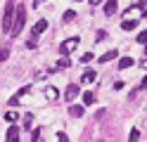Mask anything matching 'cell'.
<instances>
[{
    "instance_id": "1",
    "label": "cell",
    "mask_w": 147,
    "mask_h": 142,
    "mask_svg": "<svg viewBox=\"0 0 147 142\" xmlns=\"http://www.w3.org/2000/svg\"><path fill=\"white\" fill-rule=\"evenodd\" d=\"M24 24H26V7H17V12H14V22H12V28H10V36L12 38H17L22 33V28H24Z\"/></svg>"
},
{
    "instance_id": "2",
    "label": "cell",
    "mask_w": 147,
    "mask_h": 142,
    "mask_svg": "<svg viewBox=\"0 0 147 142\" xmlns=\"http://www.w3.org/2000/svg\"><path fill=\"white\" fill-rule=\"evenodd\" d=\"M14 12H17V5H14V0H7V5H5V14H3V31H5V33H10V28H12Z\"/></svg>"
},
{
    "instance_id": "3",
    "label": "cell",
    "mask_w": 147,
    "mask_h": 142,
    "mask_svg": "<svg viewBox=\"0 0 147 142\" xmlns=\"http://www.w3.org/2000/svg\"><path fill=\"white\" fill-rule=\"evenodd\" d=\"M81 43V38L78 36H74V38H67V40H64L62 45H59V55H69L71 50H74V47H76Z\"/></svg>"
},
{
    "instance_id": "4",
    "label": "cell",
    "mask_w": 147,
    "mask_h": 142,
    "mask_svg": "<svg viewBox=\"0 0 147 142\" xmlns=\"http://www.w3.org/2000/svg\"><path fill=\"white\" fill-rule=\"evenodd\" d=\"M78 95H81V88H78L76 83H71L69 88H67V92H64V97H67V102H74V100L78 97Z\"/></svg>"
},
{
    "instance_id": "5",
    "label": "cell",
    "mask_w": 147,
    "mask_h": 142,
    "mask_svg": "<svg viewBox=\"0 0 147 142\" xmlns=\"http://www.w3.org/2000/svg\"><path fill=\"white\" fill-rule=\"evenodd\" d=\"M45 28H48V22H45V19H38V22L33 24V28H31V33H33V38H38Z\"/></svg>"
},
{
    "instance_id": "6",
    "label": "cell",
    "mask_w": 147,
    "mask_h": 142,
    "mask_svg": "<svg viewBox=\"0 0 147 142\" xmlns=\"http://www.w3.org/2000/svg\"><path fill=\"white\" fill-rule=\"evenodd\" d=\"M116 9H119V0H107L105 3V17H114Z\"/></svg>"
},
{
    "instance_id": "7",
    "label": "cell",
    "mask_w": 147,
    "mask_h": 142,
    "mask_svg": "<svg viewBox=\"0 0 147 142\" xmlns=\"http://www.w3.org/2000/svg\"><path fill=\"white\" fill-rule=\"evenodd\" d=\"M114 59H119V50H107L97 62H100V64H107V62H114Z\"/></svg>"
},
{
    "instance_id": "8",
    "label": "cell",
    "mask_w": 147,
    "mask_h": 142,
    "mask_svg": "<svg viewBox=\"0 0 147 142\" xmlns=\"http://www.w3.org/2000/svg\"><path fill=\"white\" fill-rule=\"evenodd\" d=\"M7 142H19V126L7 128Z\"/></svg>"
},
{
    "instance_id": "9",
    "label": "cell",
    "mask_w": 147,
    "mask_h": 142,
    "mask_svg": "<svg viewBox=\"0 0 147 142\" xmlns=\"http://www.w3.org/2000/svg\"><path fill=\"white\" fill-rule=\"evenodd\" d=\"M135 62H133V57H121V59H119V64H116V69H131V66H133Z\"/></svg>"
},
{
    "instance_id": "10",
    "label": "cell",
    "mask_w": 147,
    "mask_h": 142,
    "mask_svg": "<svg viewBox=\"0 0 147 142\" xmlns=\"http://www.w3.org/2000/svg\"><path fill=\"white\" fill-rule=\"evenodd\" d=\"M95 78H97V73H95V69H88V71H86L83 76H81V81H83V83H93Z\"/></svg>"
},
{
    "instance_id": "11",
    "label": "cell",
    "mask_w": 147,
    "mask_h": 142,
    "mask_svg": "<svg viewBox=\"0 0 147 142\" xmlns=\"http://www.w3.org/2000/svg\"><path fill=\"white\" fill-rule=\"evenodd\" d=\"M69 114H71V116H76V118H81V116H83V107H81V104H71Z\"/></svg>"
},
{
    "instance_id": "12",
    "label": "cell",
    "mask_w": 147,
    "mask_h": 142,
    "mask_svg": "<svg viewBox=\"0 0 147 142\" xmlns=\"http://www.w3.org/2000/svg\"><path fill=\"white\" fill-rule=\"evenodd\" d=\"M123 31H133V28H138V19H126V22L121 24Z\"/></svg>"
},
{
    "instance_id": "13",
    "label": "cell",
    "mask_w": 147,
    "mask_h": 142,
    "mask_svg": "<svg viewBox=\"0 0 147 142\" xmlns=\"http://www.w3.org/2000/svg\"><path fill=\"white\" fill-rule=\"evenodd\" d=\"M45 97H48V100H57V97H59L57 88H52V85H50V88H45Z\"/></svg>"
},
{
    "instance_id": "14",
    "label": "cell",
    "mask_w": 147,
    "mask_h": 142,
    "mask_svg": "<svg viewBox=\"0 0 147 142\" xmlns=\"http://www.w3.org/2000/svg\"><path fill=\"white\" fill-rule=\"evenodd\" d=\"M67 66H71V62H69V57H67V55H62V57H59V62H57V69H67Z\"/></svg>"
},
{
    "instance_id": "15",
    "label": "cell",
    "mask_w": 147,
    "mask_h": 142,
    "mask_svg": "<svg viewBox=\"0 0 147 142\" xmlns=\"http://www.w3.org/2000/svg\"><path fill=\"white\" fill-rule=\"evenodd\" d=\"M93 102H95V92H90V90L83 92V104H93Z\"/></svg>"
},
{
    "instance_id": "16",
    "label": "cell",
    "mask_w": 147,
    "mask_h": 142,
    "mask_svg": "<svg viewBox=\"0 0 147 142\" xmlns=\"http://www.w3.org/2000/svg\"><path fill=\"white\" fill-rule=\"evenodd\" d=\"M135 40L140 43V45H145V43H147V28H145V31H140V33L135 36Z\"/></svg>"
},
{
    "instance_id": "17",
    "label": "cell",
    "mask_w": 147,
    "mask_h": 142,
    "mask_svg": "<svg viewBox=\"0 0 147 142\" xmlns=\"http://www.w3.org/2000/svg\"><path fill=\"white\" fill-rule=\"evenodd\" d=\"M138 137H140V130L133 128V130H131V135H128V142H138Z\"/></svg>"
},
{
    "instance_id": "18",
    "label": "cell",
    "mask_w": 147,
    "mask_h": 142,
    "mask_svg": "<svg viewBox=\"0 0 147 142\" xmlns=\"http://www.w3.org/2000/svg\"><path fill=\"white\" fill-rule=\"evenodd\" d=\"M74 19H76V12H74V9H67V12H64V22H74Z\"/></svg>"
},
{
    "instance_id": "19",
    "label": "cell",
    "mask_w": 147,
    "mask_h": 142,
    "mask_svg": "<svg viewBox=\"0 0 147 142\" xmlns=\"http://www.w3.org/2000/svg\"><path fill=\"white\" fill-rule=\"evenodd\" d=\"M90 59H93V52H83V55H81V62H83V64H88Z\"/></svg>"
},
{
    "instance_id": "20",
    "label": "cell",
    "mask_w": 147,
    "mask_h": 142,
    "mask_svg": "<svg viewBox=\"0 0 147 142\" xmlns=\"http://www.w3.org/2000/svg\"><path fill=\"white\" fill-rule=\"evenodd\" d=\"M7 57H10V50H7V47H3V50H0V62H5Z\"/></svg>"
},
{
    "instance_id": "21",
    "label": "cell",
    "mask_w": 147,
    "mask_h": 142,
    "mask_svg": "<svg viewBox=\"0 0 147 142\" xmlns=\"http://www.w3.org/2000/svg\"><path fill=\"white\" fill-rule=\"evenodd\" d=\"M17 118H19V116H17L14 111H7V114H5V121H17Z\"/></svg>"
},
{
    "instance_id": "22",
    "label": "cell",
    "mask_w": 147,
    "mask_h": 142,
    "mask_svg": "<svg viewBox=\"0 0 147 142\" xmlns=\"http://www.w3.org/2000/svg\"><path fill=\"white\" fill-rule=\"evenodd\" d=\"M55 142H69V137L64 135V133H57V140H55Z\"/></svg>"
},
{
    "instance_id": "23",
    "label": "cell",
    "mask_w": 147,
    "mask_h": 142,
    "mask_svg": "<svg viewBox=\"0 0 147 142\" xmlns=\"http://www.w3.org/2000/svg\"><path fill=\"white\" fill-rule=\"evenodd\" d=\"M26 47H29V50H36V38H31V40L26 43Z\"/></svg>"
},
{
    "instance_id": "24",
    "label": "cell",
    "mask_w": 147,
    "mask_h": 142,
    "mask_svg": "<svg viewBox=\"0 0 147 142\" xmlns=\"http://www.w3.org/2000/svg\"><path fill=\"white\" fill-rule=\"evenodd\" d=\"M114 90H123V83L121 81H114Z\"/></svg>"
},
{
    "instance_id": "25",
    "label": "cell",
    "mask_w": 147,
    "mask_h": 142,
    "mask_svg": "<svg viewBox=\"0 0 147 142\" xmlns=\"http://www.w3.org/2000/svg\"><path fill=\"white\" fill-rule=\"evenodd\" d=\"M140 69H147V59H142V62H140Z\"/></svg>"
},
{
    "instance_id": "26",
    "label": "cell",
    "mask_w": 147,
    "mask_h": 142,
    "mask_svg": "<svg viewBox=\"0 0 147 142\" xmlns=\"http://www.w3.org/2000/svg\"><path fill=\"white\" fill-rule=\"evenodd\" d=\"M40 3H45V0H33V7H38Z\"/></svg>"
},
{
    "instance_id": "27",
    "label": "cell",
    "mask_w": 147,
    "mask_h": 142,
    "mask_svg": "<svg viewBox=\"0 0 147 142\" xmlns=\"http://www.w3.org/2000/svg\"><path fill=\"white\" fill-rule=\"evenodd\" d=\"M90 5H93V7H95V5H100V0H90Z\"/></svg>"
},
{
    "instance_id": "28",
    "label": "cell",
    "mask_w": 147,
    "mask_h": 142,
    "mask_svg": "<svg viewBox=\"0 0 147 142\" xmlns=\"http://www.w3.org/2000/svg\"><path fill=\"white\" fill-rule=\"evenodd\" d=\"M142 88H147V76H145V78H142Z\"/></svg>"
},
{
    "instance_id": "29",
    "label": "cell",
    "mask_w": 147,
    "mask_h": 142,
    "mask_svg": "<svg viewBox=\"0 0 147 142\" xmlns=\"http://www.w3.org/2000/svg\"><path fill=\"white\" fill-rule=\"evenodd\" d=\"M145 57H147V47H145Z\"/></svg>"
}]
</instances>
